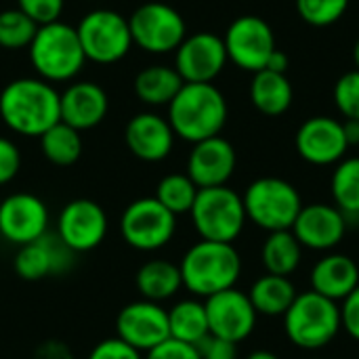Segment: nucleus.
<instances>
[{"mask_svg": "<svg viewBox=\"0 0 359 359\" xmlns=\"http://www.w3.org/2000/svg\"><path fill=\"white\" fill-rule=\"evenodd\" d=\"M189 215L202 240L223 244H233L248 221L242 196L227 185L200 189Z\"/></svg>", "mask_w": 359, "mask_h": 359, "instance_id": "nucleus-7", "label": "nucleus"}, {"mask_svg": "<svg viewBox=\"0 0 359 359\" xmlns=\"http://www.w3.org/2000/svg\"><path fill=\"white\" fill-rule=\"evenodd\" d=\"M359 286V267L349 255L332 252L311 269V290L339 303Z\"/></svg>", "mask_w": 359, "mask_h": 359, "instance_id": "nucleus-22", "label": "nucleus"}, {"mask_svg": "<svg viewBox=\"0 0 359 359\" xmlns=\"http://www.w3.org/2000/svg\"><path fill=\"white\" fill-rule=\"evenodd\" d=\"M168 328L170 339L198 347L208 334V318L204 303L196 299H185L168 309Z\"/></svg>", "mask_w": 359, "mask_h": 359, "instance_id": "nucleus-29", "label": "nucleus"}, {"mask_svg": "<svg viewBox=\"0 0 359 359\" xmlns=\"http://www.w3.org/2000/svg\"><path fill=\"white\" fill-rule=\"evenodd\" d=\"M65 0H17V8L23 11L36 25L59 21Z\"/></svg>", "mask_w": 359, "mask_h": 359, "instance_id": "nucleus-36", "label": "nucleus"}, {"mask_svg": "<svg viewBox=\"0 0 359 359\" xmlns=\"http://www.w3.org/2000/svg\"><path fill=\"white\" fill-rule=\"evenodd\" d=\"M334 206L349 219L359 217V158H343L330 181Z\"/></svg>", "mask_w": 359, "mask_h": 359, "instance_id": "nucleus-31", "label": "nucleus"}, {"mask_svg": "<svg viewBox=\"0 0 359 359\" xmlns=\"http://www.w3.org/2000/svg\"><path fill=\"white\" fill-rule=\"evenodd\" d=\"M227 61L225 42L212 32L191 34L175 50V69L183 82H212Z\"/></svg>", "mask_w": 359, "mask_h": 359, "instance_id": "nucleus-15", "label": "nucleus"}, {"mask_svg": "<svg viewBox=\"0 0 359 359\" xmlns=\"http://www.w3.org/2000/svg\"><path fill=\"white\" fill-rule=\"evenodd\" d=\"M297 294L299 292L294 284L290 282V278L267 273L252 284L248 299L257 313L267 316V318H278V316L284 318V313L294 303Z\"/></svg>", "mask_w": 359, "mask_h": 359, "instance_id": "nucleus-25", "label": "nucleus"}, {"mask_svg": "<svg viewBox=\"0 0 359 359\" xmlns=\"http://www.w3.org/2000/svg\"><path fill=\"white\" fill-rule=\"evenodd\" d=\"M292 233L303 248L328 252L337 248L347 233V217L334 204H303Z\"/></svg>", "mask_w": 359, "mask_h": 359, "instance_id": "nucleus-18", "label": "nucleus"}, {"mask_svg": "<svg viewBox=\"0 0 359 359\" xmlns=\"http://www.w3.org/2000/svg\"><path fill=\"white\" fill-rule=\"evenodd\" d=\"M183 286L200 299L236 288L242 276V259L233 244L202 240L194 244L181 259Z\"/></svg>", "mask_w": 359, "mask_h": 359, "instance_id": "nucleus-3", "label": "nucleus"}, {"mask_svg": "<svg viewBox=\"0 0 359 359\" xmlns=\"http://www.w3.org/2000/svg\"><path fill=\"white\" fill-rule=\"evenodd\" d=\"M88 359H143L141 358V351L133 349L130 345H126L124 341H120L118 337L116 339H107L103 343H99L93 351Z\"/></svg>", "mask_w": 359, "mask_h": 359, "instance_id": "nucleus-38", "label": "nucleus"}, {"mask_svg": "<svg viewBox=\"0 0 359 359\" xmlns=\"http://www.w3.org/2000/svg\"><path fill=\"white\" fill-rule=\"evenodd\" d=\"M263 265L271 276L290 278L303 261V246L294 238L292 229L286 231H271L261 250Z\"/></svg>", "mask_w": 359, "mask_h": 359, "instance_id": "nucleus-28", "label": "nucleus"}, {"mask_svg": "<svg viewBox=\"0 0 359 359\" xmlns=\"http://www.w3.org/2000/svg\"><path fill=\"white\" fill-rule=\"evenodd\" d=\"M339 303L309 290L299 292L290 309L284 313V332L288 341L305 351L328 347L341 332Z\"/></svg>", "mask_w": 359, "mask_h": 359, "instance_id": "nucleus-4", "label": "nucleus"}, {"mask_svg": "<svg viewBox=\"0 0 359 359\" xmlns=\"http://www.w3.org/2000/svg\"><path fill=\"white\" fill-rule=\"evenodd\" d=\"M227 101L212 82H185L168 103V124L175 137L189 143L221 135L227 124Z\"/></svg>", "mask_w": 359, "mask_h": 359, "instance_id": "nucleus-2", "label": "nucleus"}, {"mask_svg": "<svg viewBox=\"0 0 359 359\" xmlns=\"http://www.w3.org/2000/svg\"><path fill=\"white\" fill-rule=\"evenodd\" d=\"M27 50L34 69L46 82H67L76 78L86 63L76 27L63 21L38 25Z\"/></svg>", "mask_w": 359, "mask_h": 359, "instance_id": "nucleus-5", "label": "nucleus"}, {"mask_svg": "<svg viewBox=\"0 0 359 359\" xmlns=\"http://www.w3.org/2000/svg\"><path fill=\"white\" fill-rule=\"evenodd\" d=\"M118 339L137 351H151L170 339L168 311L154 301H135L116 318Z\"/></svg>", "mask_w": 359, "mask_h": 359, "instance_id": "nucleus-13", "label": "nucleus"}, {"mask_svg": "<svg viewBox=\"0 0 359 359\" xmlns=\"http://www.w3.org/2000/svg\"><path fill=\"white\" fill-rule=\"evenodd\" d=\"M107 215L93 200H74L63 206L57 221L59 242L72 252L95 250L107 236Z\"/></svg>", "mask_w": 359, "mask_h": 359, "instance_id": "nucleus-14", "label": "nucleus"}, {"mask_svg": "<svg viewBox=\"0 0 359 359\" xmlns=\"http://www.w3.org/2000/svg\"><path fill=\"white\" fill-rule=\"evenodd\" d=\"M292 99L294 90L286 74H278L271 69H261L255 74L250 82V101L261 114L278 118L290 109Z\"/></svg>", "mask_w": 359, "mask_h": 359, "instance_id": "nucleus-23", "label": "nucleus"}, {"mask_svg": "<svg viewBox=\"0 0 359 359\" xmlns=\"http://www.w3.org/2000/svg\"><path fill=\"white\" fill-rule=\"evenodd\" d=\"M242 202L246 219L267 233L292 229L303 208L299 189L278 177H261L252 181L244 191Z\"/></svg>", "mask_w": 359, "mask_h": 359, "instance_id": "nucleus-6", "label": "nucleus"}, {"mask_svg": "<svg viewBox=\"0 0 359 359\" xmlns=\"http://www.w3.org/2000/svg\"><path fill=\"white\" fill-rule=\"evenodd\" d=\"M86 61L109 65L126 57L133 46L130 25L111 8H97L82 17L76 27Z\"/></svg>", "mask_w": 359, "mask_h": 359, "instance_id": "nucleus-8", "label": "nucleus"}, {"mask_svg": "<svg viewBox=\"0 0 359 359\" xmlns=\"http://www.w3.org/2000/svg\"><path fill=\"white\" fill-rule=\"evenodd\" d=\"M353 63H355V69L359 72V38L358 42H355V46H353Z\"/></svg>", "mask_w": 359, "mask_h": 359, "instance_id": "nucleus-45", "label": "nucleus"}, {"mask_svg": "<svg viewBox=\"0 0 359 359\" xmlns=\"http://www.w3.org/2000/svg\"><path fill=\"white\" fill-rule=\"evenodd\" d=\"M343 130H345V139H347L349 147L359 145V120H345Z\"/></svg>", "mask_w": 359, "mask_h": 359, "instance_id": "nucleus-43", "label": "nucleus"}, {"mask_svg": "<svg viewBox=\"0 0 359 359\" xmlns=\"http://www.w3.org/2000/svg\"><path fill=\"white\" fill-rule=\"evenodd\" d=\"M19 168H21L19 147L11 139L0 137V185L11 183L17 177Z\"/></svg>", "mask_w": 359, "mask_h": 359, "instance_id": "nucleus-37", "label": "nucleus"}, {"mask_svg": "<svg viewBox=\"0 0 359 359\" xmlns=\"http://www.w3.org/2000/svg\"><path fill=\"white\" fill-rule=\"evenodd\" d=\"M204 307L210 334L236 345L246 341L257 326L259 313L255 311L248 294L238 288H229L208 297L204 301Z\"/></svg>", "mask_w": 359, "mask_h": 359, "instance_id": "nucleus-12", "label": "nucleus"}, {"mask_svg": "<svg viewBox=\"0 0 359 359\" xmlns=\"http://www.w3.org/2000/svg\"><path fill=\"white\" fill-rule=\"evenodd\" d=\"M61 95L42 78H17L0 93V118L17 135L42 137L61 122Z\"/></svg>", "mask_w": 359, "mask_h": 359, "instance_id": "nucleus-1", "label": "nucleus"}, {"mask_svg": "<svg viewBox=\"0 0 359 359\" xmlns=\"http://www.w3.org/2000/svg\"><path fill=\"white\" fill-rule=\"evenodd\" d=\"M48 227L46 204L34 194H13L0 202V233L6 242L25 246L44 238Z\"/></svg>", "mask_w": 359, "mask_h": 359, "instance_id": "nucleus-17", "label": "nucleus"}, {"mask_svg": "<svg viewBox=\"0 0 359 359\" xmlns=\"http://www.w3.org/2000/svg\"><path fill=\"white\" fill-rule=\"evenodd\" d=\"M133 44L151 55L172 53L187 38L181 13L164 2H145L128 19Z\"/></svg>", "mask_w": 359, "mask_h": 359, "instance_id": "nucleus-9", "label": "nucleus"}, {"mask_svg": "<svg viewBox=\"0 0 359 359\" xmlns=\"http://www.w3.org/2000/svg\"><path fill=\"white\" fill-rule=\"evenodd\" d=\"M124 141L135 158L143 162H162L172 151L175 133L166 118L143 111L128 120Z\"/></svg>", "mask_w": 359, "mask_h": 359, "instance_id": "nucleus-20", "label": "nucleus"}, {"mask_svg": "<svg viewBox=\"0 0 359 359\" xmlns=\"http://www.w3.org/2000/svg\"><path fill=\"white\" fill-rule=\"evenodd\" d=\"M351 0H297L301 19L313 27H328L343 19Z\"/></svg>", "mask_w": 359, "mask_h": 359, "instance_id": "nucleus-34", "label": "nucleus"}, {"mask_svg": "<svg viewBox=\"0 0 359 359\" xmlns=\"http://www.w3.org/2000/svg\"><path fill=\"white\" fill-rule=\"evenodd\" d=\"M288 65H290L288 55H286L284 50L276 48V50L271 53V57H269V61H267V67H265V69H271V72H278V74H286Z\"/></svg>", "mask_w": 359, "mask_h": 359, "instance_id": "nucleus-42", "label": "nucleus"}, {"mask_svg": "<svg viewBox=\"0 0 359 359\" xmlns=\"http://www.w3.org/2000/svg\"><path fill=\"white\" fill-rule=\"evenodd\" d=\"M145 359H202L198 353V347L168 339L162 345L154 347L151 351H147Z\"/></svg>", "mask_w": 359, "mask_h": 359, "instance_id": "nucleus-39", "label": "nucleus"}, {"mask_svg": "<svg viewBox=\"0 0 359 359\" xmlns=\"http://www.w3.org/2000/svg\"><path fill=\"white\" fill-rule=\"evenodd\" d=\"M341 322H343V328L347 330V334L359 341V286L343 301Z\"/></svg>", "mask_w": 359, "mask_h": 359, "instance_id": "nucleus-41", "label": "nucleus"}, {"mask_svg": "<svg viewBox=\"0 0 359 359\" xmlns=\"http://www.w3.org/2000/svg\"><path fill=\"white\" fill-rule=\"evenodd\" d=\"M236 149L221 135L194 143L187 158V177L198 185V189L221 187L236 172Z\"/></svg>", "mask_w": 359, "mask_h": 359, "instance_id": "nucleus-19", "label": "nucleus"}, {"mask_svg": "<svg viewBox=\"0 0 359 359\" xmlns=\"http://www.w3.org/2000/svg\"><path fill=\"white\" fill-rule=\"evenodd\" d=\"M61 122L76 130H88L103 122L109 109L107 93L95 82H74L59 99Z\"/></svg>", "mask_w": 359, "mask_h": 359, "instance_id": "nucleus-21", "label": "nucleus"}, {"mask_svg": "<svg viewBox=\"0 0 359 359\" xmlns=\"http://www.w3.org/2000/svg\"><path fill=\"white\" fill-rule=\"evenodd\" d=\"M198 191H200L198 185H196L187 175L172 172V175H166V177L158 183L156 200H158L164 208H168L175 217H179V215H185V212L191 210Z\"/></svg>", "mask_w": 359, "mask_h": 359, "instance_id": "nucleus-32", "label": "nucleus"}, {"mask_svg": "<svg viewBox=\"0 0 359 359\" xmlns=\"http://www.w3.org/2000/svg\"><path fill=\"white\" fill-rule=\"evenodd\" d=\"M183 78L175 67L151 65L137 74L135 93L147 105H168L183 86Z\"/></svg>", "mask_w": 359, "mask_h": 359, "instance_id": "nucleus-27", "label": "nucleus"}, {"mask_svg": "<svg viewBox=\"0 0 359 359\" xmlns=\"http://www.w3.org/2000/svg\"><path fill=\"white\" fill-rule=\"evenodd\" d=\"M227 59L244 72H261L276 46V36L271 25L257 15H242L233 19L223 36Z\"/></svg>", "mask_w": 359, "mask_h": 359, "instance_id": "nucleus-11", "label": "nucleus"}, {"mask_svg": "<svg viewBox=\"0 0 359 359\" xmlns=\"http://www.w3.org/2000/svg\"><path fill=\"white\" fill-rule=\"evenodd\" d=\"M120 231L130 248L154 252L172 240L177 231V217L156 198H139L122 212Z\"/></svg>", "mask_w": 359, "mask_h": 359, "instance_id": "nucleus-10", "label": "nucleus"}, {"mask_svg": "<svg viewBox=\"0 0 359 359\" xmlns=\"http://www.w3.org/2000/svg\"><path fill=\"white\" fill-rule=\"evenodd\" d=\"M198 353L202 359H238V345L231 341L208 334L198 345Z\"/></svg>", "mask_w": 359, "mask_h": 359, "instance_id": "nucleus-40", "label": "nucleus"}, {"mask_svg": "<svg viewBox=\"0 0 359 359\" xmlns=\"http://www.w3.org/2000/svg\"><path fill=\"white\" fill-rule=\"evenodd\" d=\"M311 359H322V358H311Z\"/></svg>", "mask_w": 359, "mask_h": 359, "instance_id": "nucleus-46", "label": "nucleus"}, {"mask_svg": "<svg viewBox=\"0 0 359 359\" xmlns=\"http://www.w3.org/2000/svg\"><path fill=\"white\" fill-rule=\"evenodd\" d=\"M135 284L145 301L162 303L181 290L183 280H181L179 265L156 259V261H147L145 265H141V269L135 276Z\"/></svg>", "mask_w": 359, "mask_h": 359, "instance_id": "nucleus-24", "label": "nucleus"}, {"mask_svg": "<svg viewBox=\"0 0 359 359\" xmlns=\"http://www.w3.org/2000/svg\"><path fill=\"white\" fill-rule=\"evenodd\" d=\"M38 32V25L19 8H6L0 13V46L6 50L27 48Z\"/></svg>", "mask_w": 359, "mask_h": 359, "instance_id": "nucleus-33", "label": "nucleus"}, {"mask_svg": "<svg viewBox=\"0 0 359 359\" xmlns=\"http://www.w3.org/2000/svg\"><path fill=\"white\" fill-rule=\"evenodd\" d=\"M57 244H50V240L44 236L32 244L19 246L15 255V271L21 280L38 282L55 271H59L63 259Z\"/></svg>", "mask_w": 359, "mask_h": 359, "instance_id": "nucleus-26", "label": "nucleus"}, {"mask_svg": "<svg viewBox=\"0 0 359 359\" xmlns=\"http://www.w3.org/2000/svg\"><path fill=\"white\" fill-rule=\"evenodd\" d=\"M294 147L307 164L332 166L345 158L349 143L345 139L343 122L328 116H313L299 126Z\"/></svg>", "mask_w": 359, "mask_h": 359, "instance_id": "nucleus-16", "label": "nucleus"}, {"mask_svg": "<svg viewBox=\"0 0 359 359\" xmlns=\"http://www.w3.org/2000/svg\"><path fill=\"white\" fill-rule=\"evenodd\" d=\"M40 149L44 158L55 166H72L82 156V137L80 130L57 122L40 137Z\"/></svg>", "mask_w": 359, "mask_h": 359, "instance_id": "nucleus-30", "label": "nucleus"}, {"mask_svg": "<svg viewBox=\"0 0 359 359\" xmlns=\"http://www.w3.org/2000/svg\"><path fill=\"white\" fill-rule=\"evenodd\" d=\"M246 359H280V355H276L273 351H265V349H259V351H252Z\"/></svg>", "mask_w": 359, "mask_h": 359, "instance_id": "nucleus-44", "label": "nucleus"}, {"mask_svg": "<svg viewBox=\"0 0 359 359\" xmlns=\"http://www.w3.org/2000/svg\"><path fill=\"white\" fill-rule=\"evenodd\" d=\"M334 105L345 120H359V72L343 74L334 84Z\"/></svg>", "mask_w": 359, "mask_h": 359, "instance_id": "nucleus-35", "label": "nucleus"}]
</instances>
